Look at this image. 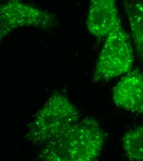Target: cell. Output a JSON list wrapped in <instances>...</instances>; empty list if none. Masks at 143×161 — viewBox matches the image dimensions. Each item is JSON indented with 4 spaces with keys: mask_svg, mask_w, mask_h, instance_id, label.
<instances>
[{
    "mask_svg": "<svg viewBox=\"0 0 143 161\" xmlns=\"http://www.w3.org/2000/svg\"><path fill=\"white\" fill-rule=\"evenodd\" d=\"M105 138L100 123L85 117L43 144L38 158L46 161H95L101 154Z\"/></svg>",
    "mask_w": 143,
    "mask_h": 161,
    "instance_id": "1",
    "label": "cell"
},
{
    "mask_svg": "<svg viewBox=\"0 0 143 161\" xmlns=\"http://www.w3.org/2000/svg\"><path fill=\"white\" fill-rule=\"evenodd\" d=\"M76 107L64 95L53 94L27 126L25 139L44 144L58 137L80 119Z\"/></svg>",
    "mask_w": 143,
    "mask_h": 161,
    "instance_id": "2",
    "label": "cell"
},
{
    "mask_svg": "<svg viewBox=\"0 0 143 161\" xmlns=\"http://www.w3.org/2000/svg\"><path fill=\"white\" fill-rule=\"evenodd\" d=\"M133 60L130 37L120 23L106 37L95 66L93 82L110 80L129 73Z\"/></svg>",
    "mask_w": 143,
    "mask_h": 161,
    "instance_id": "3",
    "label": "cell"
},
{
    "mask_svg": "<svg viewBox=\"0 0 143 161\" xmlns=\"http://www.w3.org/2000/svg\"><path fill=\"white\" fill-rule=\"evenodd\" d=\"M57 24V19L51 13L21 0H9L0 9L1 39L21 27L46 30L54 28Z\"/></svg>",
    "mask_w": 143,
    "mask_h": 161,
    "instance_id": "4",
    "label": "cell"
},
{
    "mask_svg": "<svg viewBox=\"0 0 143 161\" xmlns=\"http://www.w3.org/2000/svg\"><path fill=\"white\" fill-rule=\"evenodd\" d=\"M112 99L119 108L131 113L143 114V73L130 71L112 91Z\"/></svg>",
    "mask_w": 143,
    "mask_h": 161,
    "instance_id": "5",
    "label": "cell"
},
{
    "mask_svg": "<svg viewBox=\"0 0 143 161\" xmlns=\"http://www.w3.org/2000/svg\"><path fill=\"white\" fill-rule=\"evenodd\" d=\"M120 23L116 0H90L86 26L92 36L106 37Z\"/></svg>",
    "mask_w": 143,
    "mask_h": 161,
    "instance_id": "6",
    "label": "cell"
},
{
    "mask_svg": "<svg viewBox=\"0 0 143 161\" xmlns=\"http://www.w3.org/2000/svg\"><path fill=\"white\" fill-rule=\"evenodd\" d=\"M136 53L143 61V0H123Z\"/></svg>",
    "mask_w": 143,
    "mask_h": 161,
    "instance_id": "7",
    "label": "cell"
},
{
    "mask_svg": "<svg viewBox=\"0 0 143 161\" xmlns=\"http://www.w3.org/2000/svg\"><path fill=\"white\" fill-rule=\"evenodd\" d=\"M122 142L126 158L131 161H143V124L127 131Z\"/></svg>",
    "mask_w": 143,
    "mask_h": 161,
    "instance_id": "8",
    "label": "cell"
}]
</instances>
